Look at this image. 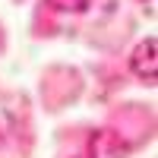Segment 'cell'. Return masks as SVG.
<instances>
[{
  "label": "cell",
  "instance_id": "3957f363",
  "mask_svg": "<svg viewBox=\"0 0 158 158\" xmlns=\"http://www.w3.org/2000/svg\"><path fill=\"white\" fill-rule=\"evenodd\" d=\"M79 158H92V155H79Z\"/></svg>",
  "mask_w": 158,
  "mask_h": 158
},
{
  "label": "cell",
  "instance_id": "7a4b0ae2",
  "mask_svg": "<svg viewBox=\"0 0 158 158\" xmlns=\"http://www.w3.org/2000/svg\"><path fill=\"white\" fill-rule=\"evenodd\" d=\"M44 3L60 10V13H85L92 6V0H44Z\"/></svg>",
  "mask_w": 158,
  "mask_h": 158
},
{
  "label": "cell",
  "instance_id": "6da1fadb",
  "mask_svg": "<svg viewBox=\"0 0 158 158\" xmlns=\"http://www.w3.org/2000/svg\"><path fill=\"white\" fill-rule=\"evenodd\" d=\"M130 73L142 82H155L158 79V41L155 35L142 38V41L133 48V54H130Z\"/></svg>",
  "mask_w": 158,
  "mask_h": 158
}]
</instances>
